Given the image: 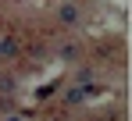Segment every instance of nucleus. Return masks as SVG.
<instances>
[{
	"label": "nucleus",
	"instance_id": "4",
	"mask_svg": "<svg viewBox=\"0 0 132 121\" xmlns=\"http://www.w3.org/2000/svg\"><path fill=\"white\" fill-rule=\"evenodd\" d=\"M7 121H22V118H18V114H14V118H7Z\"/></svg>",
	"mask_w": 132,
	"mask_h": 121
},
{
	"label": "nucleus",
	"instance_id": "3",
	"mask_svg": "<svg viewBox=\"0 0 132 121\" xmlns=\"http://www.w3.org/2000/svg\"><path fill=\"white\" fill-rule=\"evenodd\" d=\"M75 82H79V85H89V82H93V71H89V68H79V71H75Z\"/></svg>",
	"mask_w": 132,
	"mask_h": 121
},
{
	"label": "nucleus",
	"instance_id": "2",
	"mask_svg": "<svg viewBox=\"0 0 132 121\" xmlns=\"http://www.w3.org/2000/svg\"><path fill=\"white\" fill-rule=\"evenodd\" d=\"M18 54V39H0V57H14Z\"/></svg>",
	"mask_w": 132,
	"mask_h": 121
},
{
	"label": "nucleus",
	"instance_id": "1",
	"mask_svg": "<svg viewBox=\"0 0 132 121\" xmlns=\"http://www.w3.org/2000/svg\"><path fill=\"white\" fill-rule=\"evenodd\" d=\"M57 18L64 21V25H75V21H79V7H75V4H64V7L57 11Z\"/></svg>",
	"mask_w": 132,
	"mask_h": 121
}]
</instances>
